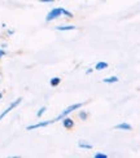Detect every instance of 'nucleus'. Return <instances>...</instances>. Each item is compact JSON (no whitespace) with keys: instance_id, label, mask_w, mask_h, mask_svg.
Segmentation results:
<instances>
[{"instance_id":"20e7f679","label":"nucleus","mask_w":140,"mask_h":158,"mask_svg":"<svg viewBox=\"0 0 140 158\" xmlns=\"http://www.w3.org/2000/svg\"><path fill=\"white\" fill-rule=\"evenodd\" d=\"M55 123V121H40L38 123H34V124H29V126H26V130L28 131H34V130H38V128H43V127H47L49 126V124Z\"/></svg>"},{"instance_id":"a211bd4d","label":"nucleus","mask_w":140,"mask_h":158,"mask_svg":"<svg viewBox=\"0 0 140 158\" xmlns=\"http://www.w3.org/2000/svg\"><path fill=\"white\" fill-rule=\"evenodd\" d=\"M40 3H53L55 0H39Z\"/></svg>"},{"instance_id":"39448f33","label":"nucleus","mask_w":140,"mask_h":158,"mask_svg":"<svg viewBox=\"0 0 140 158\" xmlns=\"http://www.w3.org/2000/svg\"><path fill=\"white\" fill-rule=\"evenodd\" d=\"M62 126H64V128H66V130H71L73 127H74V119H73V118H70V117H64L62 118Z\"/></svg>"},{"instance_id":"f03ea898","label":"nucleus","mask_w":140,"mask_h":158,"mask_svg":"<svg viewBox=\"0 0 140 158\" xmlns=\"http://www.w3.org/2000/svg\"><path fill=\"white\" fill-rule=\"evenodd\" d=\"M62 9L61 6H56V8H52L48 13H47L45 16V22H51V21H55V19H57L58 17L62 16Z\"/></svg>"},{"instance_id":"9b49d317","label":"nucleus","mask_w":140,"mask_h":158,"mask_svg":"<svg viewBox=\"0 0 140 158\" xmlns=\"http://www.w3.org/2000/svg\"><path fill=\"white\" fill-rule=\"evenodd\" d=\"M61 83V78L60 77H53L51 81H49V84H51V87H57V85Z\"/></svg>"},{"instance_id":"423d86ee","label":"nucleus","mask_w":140,"mask_h":158,"mask_svg":"<svg viewBox=\"0 0 140 158\" xmlns=\"http://www.w3.org/2000/svg\"><path fill=\"white\" fill-rule=\"evenodd\" d=\"M114 128H116V130H118V131H131V130H132V126H131L130 123L121 122V123L116 124V126H114Z\"/></svg>"},{"instance_id":"6e6552de","label":"nucleus","mask_w":140,"mask_h":158,"mask_svg":"<svg viewBox=\"0 0 140 158\" xmlns=\"http://www.w3.org/2000/svg\"><path fill=\"white\" fill-rule=\"evenodd\" d=\"M108 62H105V61H99L96 65H95V69L93 70H97V71H103V70H106L108 69Z\"/></svg>"},{"instance_id":"f8f14e48","label":"nucleus","mask_w":140,"mask_h":158,"mask_svg":"<svg viewBox=\"0 0 140 158\" xmlns=\"http://www.w3.org/2000/svg\"><path fill=\"white\" fill-rule=\"evenodd\" d=\"M78 117L81 118L82 121H86V119L88 118V113H87V111H84V110H81V111L78 113Z\"/></svg>"},{"instance_id":"ddd939ff","label":"nucleus","mask_w":140,"mask_h":158,"mask_svg":"<svg viewBox=\"0 0 140 158\" xmlns=\"http://www.w3.org/2000/svg\"><path fill=\"white\" fill-rule=\"evenodd\" d=\"M62 16L66 17V18H73L74 17V15H73V13L70 10H68V9H62Z\"/></svg>"},{"instance_id":"2eb2a0df","label":"nucleus","mask_w":140,"mask_h":158,"mask_svg":"<svg viewBox=\"0 0 140 158\" xmlns=\"http://www.w3.org/2000/svg\"><path fill=\"white\" fill-rule=\"evenodd\" d=\"M93 158H108L105 153H95L93 154Z\"/></svg>"},{"instance_id":"7ed1b4c3","label":"nucleus","mask_w":140,"mask_h":158,"mask_svg":"<svg viewBox=\"0 0 140 158\" xmlns=\"http://www.w3.org/2000/svg\"><path fill=\"white\" fill-rule=\"evenodd\" d=\"M22 102V97H18V98H16V100L15 101H12L9 105H8V106H6L3 111H2V113H0V122H2L3 119H4V118L6 117V114H8V113H11V111L13 110V109H16L17 106H18V105L19 104H21Z\"/></svg>"},{"instance_id":"dca6fc26","label":"nucleus","mask_w":140,"mask_h":158,"mask_svg":"<svg viewBox=\"0 0 140 158\" xmlns=\"http://www.w3.org/2000/svg\"><path fill=\"white\" fill-rule=\"evenodd\" d=\"M5 55H6V53H5V51H4L3 48H0V58H3Z\"/></svg>"},{"instance_id":"f3484780","label":"nucleus","mask_w":140,"mask_h":158,"mask_svg":"<svg viewBox=\"0 0 140 158\" xmlns=\"http://www.w3.org/2000/svg\"><path fill=\"white\" fill-rule=\"evenodd\" d=\"M91 73H93V69H91V68H90V69L86 70V74H87V75H90Z\"/></svg>"},{"instance_id":"1a4fd4ad","label":"nucleus","mask_w":140,"mask_h":158,"mask_svg":"<svg viewBox=\"0 0 140 158\" xmlns=\"http://www.w3.org/2000/svg\"><path fill=\"white\" fill-rule=\"evenodd\" d=\"M117 82H119V78L117 75L106 77V78L103 79V83H105V84H112V83H117Z\"/></svg>"},{"instance_id":"f257e3e1","label":"nucleus","mask_w":140,"mask_h":158,"mask_svg":"<svg viewBox=\"0 0 140 158\" xmlns=\"http://www.w3.org/2000/svg\"><path fill=\"white\" fill-rule=\"evenodd\" d=\"M83 106V102H77V104H73V105H69L68 108H65L64 110H61V113H60L55 119V122H58V121H61L64 117H66V115H69V114H71L73 111H75V110H78V109H81Z\"/></svg>"},{"instance_id":"4468645a","label":"nucleus","mask_w":140,"mask_h":158,"mask_svg":"<svg viewBox=\"0 0 140 158\" xmlns=\"http://www.w3.org/2000/svg\"><path fill=\"white\" fill-rule=\"evenodd\" d=\"M45 110H47V108H45V106H42L40 109H38V111H36V117H38V118H40V117L45 113Z\"/></svg>"},{"instance_id":"0eeeda50","label":"nucleus","mask_w":140,"mask_h":158,"mask_svg":"<svg viewBox=\"0 0 140 158\" xmlns=\"http://www.w3.org/2000/svg\"><path fill=\"white\" fill-rule=\"evenodd\" d=\"M75 29H77V26H74V25H60L57 27H55V30H57V31H71Z\"/></svg>"},{"instance_id":"9d476101","label":"nucleus","mask_w":140,"mask_h":158,"mask_svg":"<svg viewBox=\"0 0 140 158\" xmlns=\"http://www.w3.org/2000/svg\"><path fill=\"white\" fill-rule=\"evenodd\" d=\"M78 148H81V149H87V150H91L92 149V144H88V143H86L84 140H81V141H78Z\"/></svg>"}]
</instances>
